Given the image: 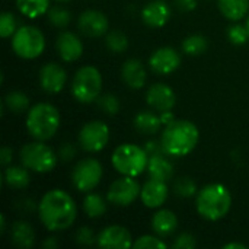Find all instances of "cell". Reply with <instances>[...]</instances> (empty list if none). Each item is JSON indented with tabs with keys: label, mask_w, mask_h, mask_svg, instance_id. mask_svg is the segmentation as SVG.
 Listing matches in <instances>:
<instances>
[{
	"label": "cell",
	"mask_w": 249,
	"mask_h": 249,
	"mask_svg": "<svg viewBox=\"0 0 249 249\" xmlns=\"http://www.w3.org/2000/svg\"><path fill=\"white\" fill-rule=\"evenodd\" d=\"M10 239L19 249H31L35 244V231L28 222H15L10 228Z\"/></svg>",
	"instance_id": "7402d4cb"
},
{
	"label": "cell",
	"mask_w": 249,
	"mask_h": 249,
	"mask_svg": "<svg viewBox=\"0 0 249 249\" xmlns=\"http://www.w3.org/2000/svg\"><path fill=\"white\" fill-rule=\"evenodd\" d=\"M29 169L25 166H6L3 174V182L12 190H23L29 185Z\"/></svg>",
	"instance_id": "d4e9b609"
},
{
	"label": "cell",
	"mask_w": 249,
	"mask_h": 249,
	"mask_svg": "<svg viewBox=\"0 0 249 249\" xmlns=\"http://www.w3.org/2000/svg\"><path fill=\"white\" fill-rule=\"evenodd\" d=\"M19 159L25 168L36 174L51 172L58 160V155L39 140L25 144L19 152Z\"/></svg>",
	"instance_id": "52a82bcc"
},
{
	"label": "cell",
	"mask_w": 249,
	"mask_h": 249,
	"mask_svg": "<svg viewBox=\"0 0 249 249\" xmlns=\"http://www.w3.org/2000/svg\"><path fill=\"white\" fill-rule=\"evenodd\" d=\"M96 244L104 249H127L133 247L131 233L127 228L120 225H112L101 231Z\"/></svg>",
	"instance_id": "2e32d148"
},
{
	"label": "cell",
	"mask_w": 249,
	"mask_h": 249,
	"mask_svg": "<svg viewBox=\"0 0 249 249\" xmlns=\"http://www.w3.org/2000/svg\"><path fill=\"white\" fill-rule=\"evenodd\" d=\"M222 15L233 22L244 19L248 15L249 0H217Z\"/></svg>",
	"instance_id": "484cf974"
},
{
	"label": "cell",
	"mask_w": 249,
	"mask_h": 249,
	"mask_svg": "<svg viewBox=\"0 0 249 249\" xmlns=\"http://www.w3.org/2000/svg\"><path fill=\"white\" fill-rule=\"evenodd\" d=\"M39 86L47 93H58L63 90L67 82V73L58 63H47L41 67L39 74Z\"/></svg>",
	"instance_id": "5bb4252c"
},
{
	"label": "cell",
	"mask_w": 249,
	"mask_h": 249,
	"mask_svg": "<svg viewBox=\"0 0 249 249\" xmlns=\"http://www.w3.org/2000/svg\"><path fill=\"white\" fill-rule=\"evenodd\" d=\"M146 102L156 112L172 111L177 104V95L171 86L165 83H155L146 92Z\"/></svg>",
	"instance_id": "9a60e30c"
},
{
	"label": "cell",
	"mask_w": 249,
	"mask_h": 249,
	"mask_svg": "<svg viewBox=\"0 0 249 249\" xmlns=\"http://www.w3.org/2000/svg\"><path fill=\"white\" fill-rule=\"evenodd\" d=\"M163 155H156V156L149 158L147 174H149V178L152 179L168 182L174 178V166Z\"/></svg>",
	"instance_id": "603a6c76"
},
{
	"label": "cell",
	"mask_w": 249,
	"mask_h": 249,
	"mask_svg": "<svg viewBox=\"0 0 249 249\" xmlns=\"http://www.w3.org/2000/svg\"><path fill=\"white\" fill-rule=\"evenodd\" d=\"M174 193L181 198H191L198 193V188L193 178L181 177L174 182Z\"/></svg>",
	"instance_id": "1f68e13d"
},
{
	"label": "cell",
	"mask_w": 249,
	"mask_h": 249,
	"mask_svg": "<svg viewBox=\"0 0 249 249\" xmlns=\"http://www.w3.org/2000/svg\"><path fill=\"white\" fill-rule=\"evenodd\" d=\"M171 247L174 249H194L197 247V239L191 233H181Z\"/></svg>",
	"instance_id": "f35d334b"
},
{
	"label": "cell",
	"mask_w": 249,
	"mask_h": 249,
	"mask_svg": "<svg viewBox=\"0 0 249 249\" xmlns=\"http://www.w3.org/2000/svg\"><path fill=\"white\" fill-rule=\"evenodd\" d=\"M18 209H19V212L22 213H32L35 209H36V206L34 204V201L32 200H22L20 203H18Z\"/></svg>",
	"instance_id": "ee69618b"
},
{
	"label": "cell",
	"mask_w": 249,
	"mask_h": 249,
	"mask_svg": "<svg viewBox=\"0 0 249 249\" xmlns=\"http://www.w3.org/2000/svg\"><path fill=\"white\" fill-rule=\"evenodd\" d=\"M105 45L114 54H123L128 48V36L118 29H114L105 35Z\"/></svg>",
	"instance_id": "4dcf8cb0"
},
{
	"label": "cell",
	"mask_w": 249,
	"mask_h": 249,
	"mask_svg": "<svg viewBox=\"0 0 249 249\" xmlns=\"http://www.w3.org/2000/svg\"><path fill=\"white\" fill-rule=\"evenodd\" d=\"M58 159H61L63 162H70L76 158L77 155V147L73 143H63L58 149Z\"/></svg>",
	"instance_id": "ab89813d"
},
{
	"label": "cell",
	"mask_w": 249,
	"mask_h": 249,
	"mask_svg": "<svg viewBox=\"0 0 249 249\" xmlns=\"http://www.w3.org/2000/svg\"><path fill=\"white\" fill-rule=\"evenodd\" d=\"M209 48V39L201 34H194L182 41V51L187 55H201Z\"/></svg>",
	"instance_id": "f546056e"
},
{
	"label": "cell",
	"mask_w": 249,
	"mask_h": 249,
	"mask_svg": "<svg viewBox=\"0 0 249 249\" xmlns=\"http://www.w3.org/2000/svg\"><path fill=\"white\" fill-rule=\"evenodd\" d=\"M178 228V217L171 210H159L152 217V229L160 238H168L175 233Z\"/></svg>",
	"instance_id": "44dd1931"
},
{
	"label": "cell",
	"mask_w": 249,
	"mask_h": 249,
	"mask_svg": "<svg viewBox=\"0 0 249 249\" xmlns=\"http://www.w3.org/2000/svg\"><path fill=\"white\" fill-rule=\"evenodd\" d=\"M111 162L114 169L121 175L136 178L147 171L149 155L146 153L144 147L133 143H124L114 150Z\"/></svg>",
	"instance_id": "5b68a950"
},
{
	"label": "cell",
	"mask_w": 249,
	"mask_h": 249,
	"mask_svg": "<svg viewBox=\"0 0 249 249\" xmlns=\"http://www.w3.org/2000/svg\"><path fill=\"white\" fill-rule=\"evenodd\" d=\"M172 16V9L165 0H153L147 3L142 10L143 22L153 29L162 28L168 23Z\"/></svg>",
	"instance_id": "ac0fdd59"
},
{
	"label": "cell",
	"mask_w": 249,
	"mask_h": 249,
	"mask_svg": "<svg viewBox=\"0 0 249 249\" xmlns=\"http://www.w3.org/2000/svg\"><path fill=\"white\" fill-rule=\"evenodd\" d=\"M57 247H58V241H57L55 236L47 238V239L44 241V244H42V248L44 249H55Z\"/></svg>",
	"instance_id": "bcb514c9"
},
{
	"label": "cell",
	"mask_w": 249,
	"mask_h": 249,
	"mask_svg": "<svg viewBox=\"0 0 249 249\" xmlns=\"http://www.w3.org/2000/svg\"><path fill=\"white\" fill-rule=\"evenodd\" d=\"M108 18L105 16V13L99 12V10H85L79 15L77 18V28L79 31L88 36V38H101L108 32Z\"/></svg>",
	"instance_id": "7c38bea8"
},
{
	"label": "cell",
	"mask_w": 249,
	"mask_h": 249,
	"mask_svg": "<svg viewBox=\"0 0 249 249\" xmlns=\"http://www.w3.org/2000/svg\"><path fill=\"white\" fill-rule=\"evenodd\" d=\"M96 239H98V236H95V232L88 226H82L76 232V242L79 245L90 247V245H93L96 242Z\"/></svg>",
	"instance_id": "74e56055"
},
{
	"label": "cell",
	"mask_w": 249,
	"mask_h": 249,
	"mask_svg": "<svg viewBox=\"0 0 249 249\" xmlns=\"http://www.w3.org/2000/svg\"><path fill=\"white\" fill-rule=\"evenodd\" d=\"M0 217H1V226H0V232H1V233H4V231H6V217H4V214H1Z\"/></svg>",
	"instance_id": "c3c4849f"
},
{
	"label": "cell",
	"mask_w": 249,
	"mask_h": 249,
	"mask_svg": "<svg viewBox=\"0 0 249 249\" xmlns=\"http://www.w3.org/2000/svg\"><path fill=\"white\" fill-rule=\"evenodd\" d=\"M55 1H60V3H69V1H71V0H55Z\"/></svg>",
	"instance_id": "681fc988"
},
{
	"label": "cell",
	"mask_w": 249,
	"mask_h": 249,
	"mask_svg": "<svg viewBox=\"0 0 249 249\" xmlns=\"http://www.w3.org/2000/svg\"><path fill=\"white\" fill-rule=\"evenodd\" d=\"M160 121H162V124L163 125H168V124H171L174 120H177L175 118V115L172 114V111H165V112H160Z\"/></svg>",
	"instance_id": "f6af8a7d"
},
{
	"label": "cell",
	"mask_w": 249,
	"mask_h": 249,
	"mask_svg": "<svg viewBox=\"0 0 249 249\" xmlns=\"http://www.w3.org/2000/svg\"><path fill=\"white\" fill-rule=\"evenodd\" d=\"M102 90V76L93 66L80 67L71 82V95L80 104L96 101Z\"/></svg>",
	"instance_id": "8992f818"
},
{
	"label": "cell",
	"mask_w": 249,
	"mask_h": 249,
	"mask_svg": "<svg viewBox=\"0 0 249 249\" xmlns=\"http://www.w3.org/2000/svg\"><path fill=\"white\" fill-rule=\"evenodd\" d=\"M102 175H104V169L99 160L93 158H86L77 162L76 166L73 168L71 182L77 191L90 193L99 185Z\"/></svg>",
	"instance_id": "9c48e42d"
},
{
	"label": "cell",
	"mask_w": 249,
	"mask_h": 249,
	"mask_svg": "<svg viewBox=\"0 0 249 249\" xmlns=\"http://www.w3.org/2000/svg\"><path fill=\"white\" fill-rule=\"evenodd\" d=\"M16 6L23 16L36 19L48 12L50 0H16Z\"/></svg>",
	"instance_id": "4316f807"
},
{
	"label": "cell",
	"mask_w": 249,
	"mask_h": 249,
	"mask_svg": "<svg viewBox=\"0 0 249 249\" xmlns=\"http://www.w3.org/2000/svg\"><path fill=\"white\" fill-rule=\"evenodd\" d=\"M149 66L156 74L168 76L181 66V55L172 47H160L150 55Z\"/></svg>",
	"instance_id": "4fadbf2b"
},
{
	"label": "cell",
	"mask_w": 249,
	"mask_h": 249,
	"mask_svg": "<svg viewBox=\"0 0 249 249\" xmlns=\"http://www.w3.org/2000/svg\"><path fill=\"white\" fill-rule=\"evenodd\" d=\"M99 109L107 114V115H115L120 111V101L114 93H104L99 95V98L96 99Z\"/></svg>",
	"instance_id": "836d02e7"
},
{
	"label": "cell",
	"mask_w": 249,
	"mask_h": 249,
	"mask_svg": "<svg viewBox=\"0 0 249 249\" xmlns=\"http://www.w3.org/2000/svg\"><path fill=\"white\" fill-rule=\"evenodd\" d=\"M16 19L15 15L10 12H3L0 16V35L1 38H9L13 36V34L16 32Z\"/></svg>",
	"instance_id": "d590c367"
},
{
	"label": "cell",
	"mask_w": 249,
	"mask_h": 249,
	"mask_svg": "<svg viewBox=\"0 0 249 249\" xmlns=\"http://www.w3.org/2000/svg\"><path fill=\"white\" fill-rule=\"evenodd\" d=\"M174 4L181 12H193L197 7V0H174Z\"/></svg>",
	"instance_id": "b9f144b4"
},
{
	"label": "cell",
	"mask_w": 249,
	"mask_h": 249,
	"mask_svg": "<svg viewBox=\"0 0 249 249\" xmlns=\"http://www.w3.org/2000/svg\"><path fill=\"white\" fill-rule=\"evenodd\" d=\"M3 104L13 114H22L29 111V98L20 90H12L6 93Z\"/></svg>",
	"instance_id": "f1b7e54d"
},
{
	"label": "cell",
	"mask_w": 249,
	"mask_h": 249,
	"mask_svg": "<svg viewBox=\"0 0 249 249\" xmlns=\"http://www.w3.org/2000/svg\"><path fill=\"white\" fill-rule=\"evenodd\" d=\"M168 245L160 239V236H152V235H143L136 242H133L134 249L144 248H166Z\"/></svg>",
	"instance_id": "8d00e7d4"
},
{
	"label": "cell",
	"mask_w": 249,
	"mask_h": 249,
	"mask_svg": "<svg viewBox=\"0 0 249 249\" xmlns=\"http://www.w3.org/2000/svg\"><path fill=\"white\" fill-rule=\"evenodd\" d=\"M200 140V131L197 125L188 120H174L165 125L162 133V144L165 153L174 158H182L190 155Z\"/></svg>",
	"instance_id": "7a4b0ae2"
},
{
	"label": "cell",
	"mask_w": 249,
	"mask_h": 249,
	"mask_svg": "<svg viewBox=\"0 0 249 249\" xmlns=\"http://www.w3.org/2000/svg\"><path fill=\"white\" fill-rule=\"evenodd\" d=\"M60 112L54 105L48 102H39L31 107L28 111L26 130L32 139L45 142L55 136L60 128Z\"/></svg>",
	"instance_id": "277c9868"
},
{
	"label": "cell",
	"mask_w": 249,
	"mask_h": 249,
	"mask_svg": "<svg viewBox=\"0 0 249 249\" xmlns=\"http://www.w3.org/2000/svg\"><path fill=\"white\" fill-rule=\"evenodd\" d=\"M57 54L63 61L73 63L77 61L83 54V42L82 39L71 31H63L58 34L55 39Z\"/></svg>",
	"instance_id": "e0dca14e"
},
{
	"label": "cell",
	"mask_w": 249,
	"mask_h": 249,
	"mask_svg": "<svg viewBox=\"0 0 249 249\" xmlns=\"http://www.w3.org/2000/svg\"><path fill=\"white\" fill-rule=\"evenodd\" d=\"M168 194H169V188H168L166 182L150 178L142 187L140 198L146 207L158 209V207L163 206V203L168 200Z\"/></svg>",
	"instance_id": "d6986e66"
},
{
	"label": "cell",
	"mask_w": 249,
	"mask_h": 249,
	"mask_svg": "<svg viewBox=\"0 0 249 249\" xmlns=\"http://www.w3.org/2000/svg\"><path fill=\"white\" fill-rule=\"evenodd\" d=\"M121 79L130 89H142L147 82V71L137 58H128L121 67Z\"/></svg>",
	"instance_id": "ffe728a7"
},
{
	"label": "cell",
	"mask_w": 249,
	"mask_h": 249,
	"mask_svg": "<svg viewBox=\"0 0 249 249\" xmlns=\"http://www.w3.org/2000/svg\"><path fill=\"white\" fill-rule=\"evenodd\" d=\"M134 128L137 130V133L140 134H146V136H153L156 133H159L160 127L163 125L160 121V117L152 111H142L139 112L134 120H133Z\"/></svg>",
	"instance_id": "cb8c5ba5"
},
{
	"label": "cell",
	"mask_w": 249,
	"mask_h": 249,
	"mask_svg": "<svg viewBox=\"0 0 249 249\" xmlns=\"http://www.w3.org/2000/svg\"><path fill=\"white\" fill-rule=\"evenodd\" d=\"M38 216L47 231L61 232L74 223L77 207L69 193L51 190L45 193L38 203Z\"/></svg>",
	"instance_id": "6da1fadb"
},
{
	"label": "cell",
	"mask_w": 249,
	"mask_h": 249,
	"mask_svg": "<svg viewBox=\"0 0 249 249\" xmlns=\"http://www.w3.org/2000/svg\"><path fill=\"white\" fill-rule=\"evenodd\" d=\"M225 249H247L248 247L247 245H244V244H236V242H232V244H226Z\"/></svg>",
	"instance_id": "7dc6e473"
},
{
	"label": "cell",
	"mask_w": 249,
	"mask_h": 249,
	"mask_svg": "<svg viewBox=\"0 0 249 249\" xmlns=\"http://www.w3.org/2000/svg\"><path fill=\"white\" fill-rule=\"evenodd\" d=\"M142 188L134 177H123L114 181L107 193L108 203L118 207H128L140 197Z\"/></svg>",
	"instance_id": "8fae6325"
},
{
	"label": "cell",
	"mask_w": 249,
	"mask_h": 249,
	"mask_svg": "<svg viewBox=\"0 0 249 249\" xmlns=\"http://www.w3.org/2000/svg\"><path fill=\"white\" fill-rule=\"evenodd\" d=\"M83 212L90 219L102 217L107 212V203H105L104 197H101L99 194L89 193L83 200Z\"/></svg>",
	"instance_id": "83f0119b"
},
{
	"label": "cell",
	"mask_w": 249,
	"mask_h": 249,
	"mask_svg": "<svg viewBox=\"0 0 249 249\" xmlns=\"http://www.w3.org/2000/svg\"><path fill=\"white\" fill-rule=\"evenodd\" d=\"M12 159H13V152H12V149L10 147H3L1 150H0V163H1V166H9L10 165V162H12Z\"/></svg>",
	"instance_id": "7bdbcfd3"
},
{
	"label": "cell",
	"mask_w": 249,
	"mask_h": 249,
	"mask_svg": "<svg viewBox=\"0 0 249 249\" xmlns=\"http://www.w3.org/2000/svg\"><path fill=\"white\" fill-rule=\"evenodd\" d=\"M247 28H248V31H249V15H248V19H247Z\"/></svg>",
	"instance_id": "f907efd6"
},
{
	"label": "cell",
	"mask_w": 249,
	"mask_h": 249,
	"mask_svg": "<svg viewBox=\"0 0 249 249\" xmlns=\"http://www.w3.org/2000/svg\"><path fill=\"white\" fill-rule=\"evenodd\" d=\"M48 20L55 28H66L71 20V13L61 6H54L48 9Z\"/></svg>",
	"instance_id": "d6a6232c"
},
{
	"label": "cell",
	"mask_w": 249,
	"mask_h": 249,
	"mask_svg": "<svg viewBox=\"0 0 249 249\" xmlns=\"http://www.w3.org/2000/svg\"><path fill=\"white\" fill-rule=\"evenodd\" d=\"M12 50L18 57L23 60H34L44 53L45 36L36 26H20L12 36Z\"/></svg>",
	"instance_id": "ba28073f"
},
{
	"label": "cell",
	"mask_w": 249,
	"mask_h": 249,
	"mask_svg": "<svg viewBox=\"0 0 249 249\" xmlns=\"http://www.w3.org/2000/svg\"><path fill=\"white\" fill-rule=\"evenodd\" d=\"M79 146L89 153H96L105 149L109 142V127L104 121H89L86 123L77 137Z\"/></svg>",
	"instance_id": "30bf717a"
},
{
	"label": "cell",
	"mask_w": 249,
	"mask_h": 249,
	"mask_svg": "<svg viewBox=\"0 0 249 249\" xmlns=\"http://www.w3.org/2000/svg\"><path fill=\"white\" fill-rule=\"evenodd\" d=\"M228 38L233 45H244L249 39V31L247 25L233 23L228 28Z\"/></svg>",
	"instance_id": "e575fe53"
},
{
	"label": "cell",
	"mask_w": 249,
	"mask_h": 249,
	"mask_svg": "<svg viewBox=\"0 0 249 249\" xmlns=\"http://www.w3.org/2000/svg\"><path fill=\"white\" fill-rule=\"evenodd\" d=\"M196 207L203 219L217 222L223 219L232 207L231 191L222 184L206 185L197 193Z\"/></svg>",
	"instance_id": "3957f363"
},
{
	"label": "cell",
	"mask_w": 249,
	"mask_h": 249,
	"mask_svg": "<svg viewBox=\"0 0 249 249\" xmlns=\"http://www.w3.org/2000/svg\"><path fill=\"white\" fill-rule=\"evenodd\" d=\"M144 150H146V153L149 155V158H150V156H156V155H163V153H165L163 144H162V142H159V140H149V142H146ZM165 155H166V153H165Z\"/></svg>",
	"instance_id": "60d3db41"
}]
</instances>
